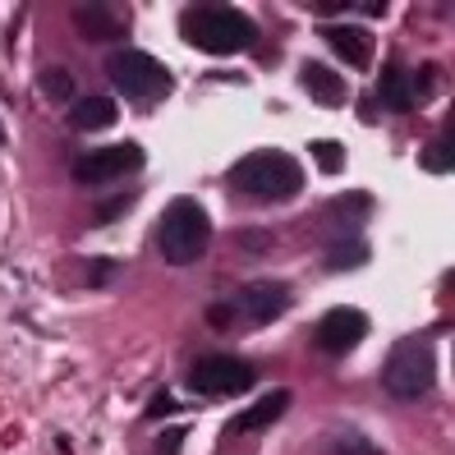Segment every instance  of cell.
Wrapping results in <instances>:
<instances>
[{"instance_id":"3957f363","label":"cell","mask_w":455,"mask_h":455,"mask_svg":"<svg viewBox=\"0 0 455 455\" xmlns=\"http://www.w3.org/2000/svg\"><path fill=\"white\" fill-rule=\"evenodd\" d=\"M230 184L249 198H294L304 189V166L294 162L290 152L262 148L230 171Z\"/></svg>"},{"instance_id":"44dd1931","label":"cell","mask_w":455,"mask_h":455,"mask_svg":"<svg viewBox=\"0 0 455 455\" xmlns=\"http://www.w3.org/2000/svg\"><path fill=\"white\" fill-rule=\"evenodd\" d=\"M313 156L323 162V171H345V148H340V143L317 139V143H313Z\"/></svg>"},{"instance_id":"e0dca14e","label":"cell","mask_w":455,"mask_h":455,"mask_svg":"<svg viewBox=\"0 0 455 455\" xmlns=\"http://www.w3.org/2000/svg\"><path fill=\"white\" fill-rule=\"evenodd\" d=\"M368 212H372V198H368V194H340V198H336V207H331V217H336V221H345V226L355 230V221H363Z\"/></svg>"},{"instance_id":"ba28073f","label":"cell","mask_w":455,"mask_h":455,"mask_svg":"<svg viewBox=\"0 0 455 455\" xmlns=\"http://www.w3.org/2000/svg\"><path fill=\"white\" fill-rule=\"evenodd\" d=\"M285 308H290V290L281 281H253V285L239 290V299L230 304V313H244L249 327H272Z\"/></svg>"},{"instance_id":"603a6c76","label":"cell","mask_w":455,"mask_h":455,"mask_svg":"<svg viewBox=\"0 0 455 455\" xmlns=\"http://www.w3.org/2000/svg\"><path fill=\"white\" fill-rule=\"evenodd\" d=\"M207 323L212 327H230V304H212L207 308Z\"/></svg>"},{"instance_id":"2e32d148","label":"cell","mask_w":455,"mask_h":455,"mask_svg":"<svg viewBox=\"0 0 455 455\" xmlns=\"http://www.w3.org/2000/svg\"><path fill=\"white\" fill-rule=\"evenodd\" d=\"M359 262H368V244L355 230H345L340 239L327 244V267H331V272H345V267H359Z\"/></svg>"},{"instance_id":"9c48e42d","label":"cell","mask_w":455,"mask_h":455,"mask_svg":"<svg viewBox=\"0 0 455 455\" xmlns=\"http://www.w3.org/2000/svg\"><path fill=\"white\" fill-rule=\"evenodd\" d=\"M363 336H368V317L359 308H345V304L331 308L323 317V327H317V345H323L327 355H350Z\"/></svg>"},{"instance_id":"cb8c5ba5","label":"cell","mask_w":455,"mask_h":455,"mask_svg":"<svg viewBox=\"0 0 455 455\" xmlns=\"http://www.w3.org/2000/svg\"><path fill=\"white\" fill-rule=\"evenodd\" d=\"M171 410H175V400H171V391H162V395L152 400V410H148V414L156 419V414H171Z\"/></svg>"},{"instance_id":"277c9868","label":"cell","mask_w":455,"mask_h":455,"mask_svg":"<svg viewBox=\"0 0 455 455\" xmlns=\"http://www.w3.org/2000/svg\"><path fill=\"white\" fill-rule=\"evenodd\" d=\"M106 74H111V84L124 97H133V101H162L171 92V69L156 60V56L133 51V46L116 51V56H106Z\"/></svg>"},{"instance_id":"52a82bcc","label":"cell","mask_w":455,"mask_h":455,"mask_svg":"<svg viewBox=\"0 0 455 455\" xmlns=\"http://www.w3.org/2000/svg\"><path fill=\"white\" fill-rule=\"evenodd\" d=\"M143 166V148L133 143H116V148H97L88 156H78L74 166V180L78 184H111V180H124Z\"/></svg>"},{"instance_id":"ffe728a7","label":"cell","mask_w":455,"mask_h":455,"mask_svg":"<svg viewBox=\"0 0 455 455\" xmlns=\"http://www.w3.org/2000/svg\"><path fill=\"white\" fill-rule=\"evenodd\" d=\"M423 166L437 171V175H451V133H442V143H433L423 152Z\"/></svg>"},{"instance_id":"6da1fadb","label":"cell","mask_w":455,"mask_h":455,"mask_svg":"<svg viewBox=\"0 0 455 455\" xmlns=\"http://www.w3.org/2000/svg\"><path fill=\"white\" fill-rule=\"evenodd\" d=\"M180 33L207 56H230L253 42V19L235 5H189L180 14Z\"/></svg>"},{"instance_id":"4fadbf2b","label":"cell","mask_w":455,"mask_h":455,"mask_svg":"<svg viewBox=\"0 0 455 455\" xmlns=\"http://www.w3.org/2000/svg\"><path fill=\"white\" fill-rule=\"evenodd\" d=\"M74 28L84 33L88 42H116L129 23H124L120 10H111V5H78V10H74Z\"/></svg>"},{"instance_id":"ac0fdd59","label":"cell","mask_w":455,"mask_h":455,"mask_svg":"<svg viewBox=\"0 0 455 455\" xmlns=\"http://www.w3.org/2000/svg\"><path fill=\"white\" fill-rule=\"evenodd\" d=\"M42 92H46L51 101H69V92H78V88H74V74L46 69V74H42Z\"/></svg>"},{"instance_id":"7a4b0ae2","label":"cell","mask_w":455,"mask_h":455,"mask_svg":"<svg viewBox=\"0 0 455 455\" xmlns=\"http://www.w3.org/2000/svg\"><path fill=\"white\" fill-rule=\"evenodd\" d=\"M207 244H212V221H207L203 203L175 198L162 212V221H156V249H162V258L171 267H189L207 253Z\"/></svg>"},{"instance_id":"8992f818","label":"cell","mask_w":455,"mask_h":455,"mask_svg":"<svg viewBox=\"0 0 455 455\" xmlns=\"http://www.w3.org/2000/svg\"><path fill=\"white\" fill-rule=\"evenodd\" d=\"M189 387L198 395H244L253 387V368L235 355H207L189 368Z\"/></svg>"},{"instance_id":"d6986e66","label":"cell","mask_w":455,"mask_h":455,"mask_svg":"<svg viewBox=\"0 0 455 455\" xmlns=\"http://www.w3.org/2000/svg\"><path fill=\"white\" fill-rule=\"evenodd\" d=\"M331 451H336V455H382V451L372 446L368 437L350 433V427H345V433H336V437H331Z\"/></svg>"},{"instance_id":"5b68a950","label":"cell","mask_w":455,"mask_h":455,"mask_svg":"<svg viewBox=\"0 0 455 455\" xmlns=\"http://www.w3.org/2000/svg\"><path fill=\"white\" fill-rule=\"evenodd\" d=\"M382 387L395 395V400H419L437 387V359L427 345L419 340H405V345H395L387 368H382Z\"/></svg>"},{"instance_id":"7402d4cb","label":"cell","mask_w":455,"mask_h":455,"mask_svg":"<svg viewBox=\"0 0 455 455\" xmlns=\"http://www.w3.org/2000/svg\"><path fill=\"white\" fill-rule=\"evenodd\" d=\"M184 437H189V427H184V423H180V427H171V433H166L162 442H156V455H175Z\"/></svg>"},{"instance_id":"5bb4252c","label":"cell","mask_w":455,"mask_h":455,"mask_svg":"<svg viewBox=\"0 0 455 455\" xmlns=\"http://www.w3.org/2000/svg\"><path fill=\"white\" fill-rule=\"evenodd\" d=\"M299 84L308 88L313 101H323V106H345V84H340V74H331L327 65L308 60V65L299 69Z\"/></svg>"},{"instance_id":"7c38bea8","label":"cell","mask_w":455,"mask_h":455,"mask_svg":"<svg viewBox=\"0 0 455 455\" xmlns=\"http://www.w3.org/2000/svg\"><path fill=\"white\" fill-rule=\"evenodd\" d=\"M120 120V106L116 97H106V92H92V97H74L69 106V124L78 133H97V129H111Z\"/></svg>"},{"instance_id":"30bf717a","label":"cell","mask_w":455,"mask_h":455,"mask_svg":"<svg viewBox=\"0 0 455 455\" xmlns=\"http://www.w3.org/2000/svg\"><path fill=\"white\" fill-rule=\"evenodd\" d=\"M323 37H327V46L336 51L345 65H355V69H368L372 65L378 42H372V33L359 28V23H323Z\"/></svg>"},{"instance_id":"d4e9b609","label":"cell","mask_w":455,"mask_h":455,"mask_svg":"<svg viewBox=\"0 0 455 455\" xmlns=\"http://www.w3.org/2000/svg\"><path fill=\"white\" fill-rule=\"evenodd\" d=\"M0 143H5V133H0Z\"/></svg>"},{"instance_id":"8fae6325","label":"cell","mask_w":455,"mask_h":455,"mask_svg":"<svg viewBox=\"0 0 455 455\" xmlns=\"http://www.w3.org/2000/svg\"><path fill=\"white\" fill-rule=\"evenodd\" d=\"M290 410V391H267V395H258L249 410H239L235 419H230V433L239 437V433H262V427H272L281 414Z\"/></svg>"},{"instance_id":"9a60e30c","label":"cell","mask_w":455,"mask_h":455,"mask_svg":"<svg viewBox=\"0 0 455 455\" xmlns=\"http://www.w3.org/2000/svg\"><path fill=\"white\" fill-rule=\"evenodd\" d=\"M378 97H382L387 111H410V106H414L410 74L400 69V65H387V69H382V84H378Z\"/></svg>"}]
</instances>
